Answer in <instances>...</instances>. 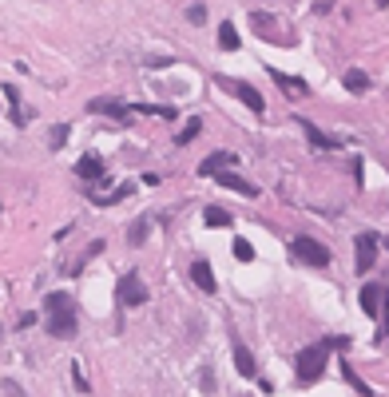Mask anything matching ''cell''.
<instances>
[{
    "label": "cell",
    "instance_id": "2e32d148",
    "mask_svg": "<svg viewBox=\"0 0 389 397\" xmlns=\"http://www.w3.org/2000/svg\"><path fill=\"white\" fill-rule=\"evenodd\" d=\"M219 183H222V187H231V191H239V195H246V198H255V195H258V187H255V183H246V179H239V175H231V171H219Z\"/></svg>",
    "mask_w": 389,
    "mask_h": 397
},
{
    "label": "cell",
    "instance_id": "6da1fadb",
    "mask_svg": "<svg viewBox=\"0 0 389 397\" xmlns=\"http://www.w3.org/2000/svg\"><path fill=\"white\" fill-rule=\"evenodd\" d=\"M44 306H48V330L52 338H72L76 334V310H72V298L68 294H48L44 298Z\"/></svg>",
    "mask_w": 389,
    "mask_h": 397
},
{
    "label": "cell",
    "instance_id": "8992f818",
    "mask_svg": "<svg viewBox=\"0 0 389 397\" xmlns=\"http://www.w3.org/2000/svg\"><path fill=\"white\" fill-rule=\"evenodd\" d=\"M377 259V235H358V274L374 270Z\"/></svg>",
    "mask_w": 389,
    "mask_h": 397
},
{
    "label": "cell",
    "instance_id": "9c48e42d",
    "mask_svg": "<svg viewBox=\"0 0 389 397\" xmlns=\"http://www.w3.org/2000/svg\"><path fill=\"white\" fill-rule=\"evenodd\" d=\"M87 112H96V115H115V120H127V115H132V103H120V99H92V103H87Z\"/></svg>",
    "mask_w": 389,
    "mask_h": 397
},
{
    "label": "cell",
    "instance_id": "ba28073f",
    "mask_svg": "<svg viewBox=\"0 0 389 397\" xmlns=\"http://www.w3.org/2000/svg\"><path fill=\"white\" fill-rule=\"evenodd\" d=\"M0 96L8 99V112H13V124H16V127H24L28 120H32V115L24 112V103H20V92H16L13 84H0Z\"/></svg>",
    "mask_w": 389,
    "mask_h": 397
},
{
    "label": "cell",
    "instance_id": "7c38bea8",
    "mask_svg": "<svg viewBox=\"0 0 389 397\" xmlns=\"http://www.w3.org/2000/svg\"><path fill=\"white\" fill-rule=\"evenodd\" d=\"M104 167H108V163L99 159V155H84V159L76 163V175H80V179H92V183H96V179H104Z\"/></svg>",
    "mask_w": 389,
    "mask_h": 397
},
{
    "label": "cell",
    "instance_id": "4316f807",
    "mask_svg": "<svg viewBox=\"0 0 389 397\" xmlns=\"http://www.w3.org/2000/svg\"><path fill=\"white\" fill-rule=\"evenodd\" d=\"M72 373H76V389H87V377H84V370H80V361L72 366Z\"/></svg>",
    "mask_w": 389,
    "mask_h": 397
},
{
    "label": "cell",
    "instance_id": "4fadbf2b",
    "mask_svg": "<svg viewBox=\"0 0 389 397\" xmlns=\"http://www.w3.org/2000/svg\"><path fill=\"white\" fill-rule=\"evenodd\" d=\"M231 163H234L231 151H215V155H207V159L199 163V171H203V175H219V171H227Z\"/></svg>",
    "mask_w": 389,
    "mask_h": 397
},
{
    "label": "cell",
    "instance_id": "277c9868",
    "mask_svg": "<svg viewBox=\"0 0 389 397\" xmlns=\"http://www.w3.org/2000/svg\"><path fill=\"white\" fill-rule=\"evenodd\" d=\"M219 87H227V92H234V96L243 99L250 112H267V99H262V92L258 87H250V84H243V80H227V75H219Z\"/></svg>",
    "mask_w": 389,
    "mask_h": 397
},
{
    "label": "cell",
    "instance_id": "f1b7e54d",
    "mask_svg": "<svg viewBox=\"0 0 389 397\" xmlns=\"http://www.w3.org/2000/svg\"><path fill=\"white\" fill-rule=\"evenodd\" d=\"M203 16H207V8H203V4H194V8H191V20H194V24H203Z\"/></svg>",
    "mask_w": 389,
    "mask_h": 397
},
{
    "label": "cell",
    "instance_id": "4dcf8cb0",
    "mask_svg": "<svg viewBox=\"0 0 389 397\" xmlns=\"http://www.w3.org/2000/svg\"><path fill=\"white\" fill-rule=\"evenodd\" d=\"M386 250H389V238H386Z\"/></svg>",
    "mask_w": 389,
    "mask_h": 397
},
{
    "label": "cell",
    "instance_id": "9a60e30c",
    "mask_svg": "<svg viewBox=\"0 0 389 397\" xmlns=\"http://www.w3.org/2000/svg\"><path fill=\"white\" fill-rule=\"evenodd\" d=\"M132 195V183H120L115 191H96L92 187V198H96V207H111V203H120V198Z\"/></svg>",
    "mask_w": 389,
    "mask_h": 397
},
{
    "label": "cell",
    "instance_id": "5b68a950",
    "mask_svg": "<svg viewBox=\"0 0 389 397\" xmlns=\"http://www.w3.org/2000/svg\"><path fill=\"white\" fill-rule=\"evenodd\" d=\"M115 294H120L123 306H143V302H147V286H143L139 274H123L120 286H115Z\"/></svg>",
    "mask_w": 389,
    "mask_h": 397
},
{
    "label": "cell",
    "instance_id": "44dd1931",
    "mask_svg": "<svg viewBox=\"0 0 389 397\" xmlns=\"http://www.w3.org/2000/svg\"><path fill=\"white\" fill-rule=\"evenodd\" d=\"M203 219H207V226H231L234 223L231 211H222V207H207V215H203Z\"/></svg>",
    "mask_w": 389,
    "mask_h": 397
},
{
    "label": "cell",
    "instance_id": "3957f363",
    "mask_svg": "<svg viewBox=\"0 0 389 397\" xmlns=\"http://www.w3.org/2000/svg\"><path fill=\"white\" fill-rule=\"evenodd\" d=\"M294 259H298V262H306V266H326V262H330V250L326 247H322V243H318V238H294Z\"/></svg>",
    "mask_w": 389,
    "mask_h": 397
},
{
    "label": "cell",
    "instance_id": "ffe728a7",
    "mask_svg": "<svg viewBox=\"0 0 389 397\" xmlns=\"http://www.w3.org/2000/svg\"><path fill=\"white\" fill-rule=\"evenodd\" d=\"M147 226H151V219H135V223L127 226V243H132V247H139L147 238Z\"/></svg>",
    "mask_w": 389,
    "mask_h": 397
},
{
    "label": "cell",
    "instance_id": "f546056e",
    "mask_svg": "<svg viewBox=\"0 0 389 397\" xmlns=\"http://www.w3.org/2000/svg\"><path fill=\"white\" fill-rule=\"evenodd\" d=\"M381 314H386V338H389V294H386V306H381Z\"/></svg>",
    "mask_w": 389,
    "mask_h": 397
},
{
    "label": "cell",
    "instance_id": "7a4b0ae2",
    "mask_svg": "<svg viewBox=\"0 0 389 397\" xmlns=\"http://www.w3.org/2000/svg\"><path fill=\"white\" fill-rule=\"evenodd\" d=\"M330 349H334L330 342H318V346H306L302 354H298V377H302V382H314V377H322Z\"/></svg>",
    "mask_w": 389,
    "mask_h": 397
},
{
    "label": "cell",
    "instance_id": "e0dca14e",
    "mask_svg": "<svg viewBox=\"0 0 389 397\" xmlns=\"http://www.w3.org/2000/svg\"><path fill=\"white\" fill-rule=\"evenodd\" d=\"M234 366H239V373H243V377H255V354H250V349L243 346V342H239V346H234Z\"/></svg>",
    "mask_w": 389,
    "mask_h": 397
},
{
    "label": "cell",
    "instance_id": "484cf974",
    "mask_svg": "<svg viewBox=\"0 0 389 397\" xmlns=\"http://www.w3.org/2000/svg\"><path fill=\"white\" fill-rule=\"evenodd\" d=\"M0 389H4V394H8V397H24V389H20V385H16V382H0Z\"/></svg>",
    "mask_w": 389,
    "mask_h": 397
},
{
    "label": "cell",
    "instance_id": "603a6c76",
    "mask_svg": "<svg viewBox=\"0 0 389 397\" xmlns=\"http://www.w3.org/2000/svg\"><path fill=\"white\" fill-rule=\"evenodd\" d=\"M199 131H203V124H199V120H191V124H187V127H183V131H179V136H175V143H179V147H183V143H191V139L199 136Z\"/></svg>",
    "mask_w": 389,
    "mask_h": 397
},
{
    "label": "cell",
    "instance_id": "8fae6325",
    "mask_svg": "<svg viewBox=\"0 0 389 397\" xmlns=\"http://www.w3.org/2000/svg\"><path fill=\"white\" fill-rule=\"evenodd\" d=\"M381 306H386V290H381V286H362V310L369 314V318H377V314H381Z\"/></svg>",
    "mask_w": 389,
    "mask_h": 397
},
{
    "label": "cell",
    "instance_id": "83f0119b",
    "mask_svg": "<svg viewBox=\"0 0 389 397\" xmlns=\"http://www.w3.org/2000/svg\"><path fill=\"white\" fill-rule=\"evenodd\" d=\"M199 385H203L207 394H211V389H215V377H211V370H203V377H199Z\"/></svg>",
    "mask_w": 389,
    "mask_h": 397
},
{
    "label": "cell",
    "instance_id": "ac0fdd59",
    "mask_svg": "<svg viewBox=\"0 0 389 397\" xmlns=\"http://www.w3.org/2000/svg\"><path fill=\"white\" fill-rule=\"evenodd\" d=\"M346 87H350L353 96H362V92H369V75H365L362 68H350V72H346Z\"/></svg>",
    "mask_w": 389,
    "mask_h": 397
},
{
    "label": "cell",
    "instance_id": "7402d4cb",
    "mask_svg": "<svg viewBox=\"0 0 389 397\" xmlns=\"http://www.w3.org/2000/svg\"><path fill=\"white\" fill-rule=\"evenodd\" d=\"M219 44H222L227 52L239 48V32H234V24H227V20H222V28H219Z\"/></svg>",
    "mask_w": 389,
    "mask_h": 397
},
{
    "label": "cell",
    "instance_id": "30bf717a",
    "mask_svg": "<svg viewBox=\"0 0 389 397\" xmlns=\"http://www.w3.org/2000/svg\"><path fill=\"white\" fill-rule=\"evenodd\" d=\"M298 127L306 131V139H310V147H314V151H334V147H338V139L326 136V131H318L310 120H298Z\"/></svg>",
    "mask_w": 389,
    "mask_h": 397
},
{
    "label": "cell",
    "instance_id": "52a82bcc",
    "mask_svg": "<svg viewBox=\"0 0 389 397\" xmlns=\"http://www.w3.org/2000/svg\"><path fill=\"white\" fill-rule=\"evenodd\" d=\"M191 282L199 286L203 294H215V290H219L215 274H211V262H203V259H194V262H191Z\"/></svg>",
    "mask_w": 389,
    "mask_h": 397
},
{
    "label": "cell",
    "instance_id": "d6986e66",
    "mask_svg": "<svg viewBox=\"0 0 389 397\" xmlns=\"http://www.w3.org/2000/svg\"><path fill=\"white\" fill-rule=\"evenodd\" d=\"M341 377H346V382H350L353 389H358V394H362V397H374V389H369V385H365L362 377H358V373L350 370V361H341Z\"/></svg>",
    "mask_w": 389,
    "mask_h": 397
},
{
    "label": "cell",
    "instance_id": "5bb4252c",
    "mask_svg": "<svg viewBox=\"0 0 389 397\" xmlns=\"http://www.w3.org/2000/svg\"><path fill=\"white\" fill-rule=\"evenodd\" d=\"M270 80L274 84H282V92H290V96H306L310 87H306V80H298V75H282L278 68H270Z\"/></svg>",
    "mask_w": 389,
    "mask_h": 397
},
{
    "label": "cell",
    "instance_id": "d4e9b609",
    "mask_svg": "<svg viewBox=\"0 0 389 397\" xmlns=\"http://www.w3.org/2000/svg\"><path fill=\"white\" fill-rule=\"evenodd\" d=\"M48 143H52V147H64V143H68V127H52Z\"/></svg>",
    "mask_w": 389,
    "mask_h": 397
},
{
    "label": "cell",
    "instance_id": "cb8c5ba5",
    "mask_svg": "<svg viewBox=\"0 0 389 397\" xmlns=\"http://www.w3.org/2000/svg\"><path fill=\"white\" fill-rule=\"evenodd\" d=\"M234 259H239V262H250V259H255V247H250L246 238H234Z\"/></svg>",
    "mask_w": 389,
    "mask_h": 397
}]
</instances>
